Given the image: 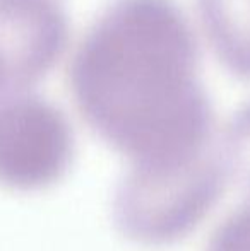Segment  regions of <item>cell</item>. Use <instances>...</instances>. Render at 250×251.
Returning a JSON list of instances; mask_svg holds the SVG:
<instances>
[{
	"instance_id": "6da1fadb",
	"label": "cell",
	"mask_w": 250,
	"mask_h": 251,
	"mask_svg": "<svg viewBox=\"0 0 250 251\" xmlns=\"http://www.w3.org/2000/svg\"><path fill=\"white\" fill-rule=\"evenodd\" d=\"M195 65L194 34L170 0H115L77 50L74 98L130 168H178L207 154L213 133Z\"/></svg>"
},
{
	"instance_id": "7a4b0ae2",
	"label": "cell",
	"mask_w": 250,
	"mask_h": 251,
	"mask_svg": "<svg viewBox=\"0 0 250 251\" xmlns=\"http://www.w3.org/2000/svg\"><path fill=\"white\" fill-rule=\"evenodd\" d=\"M226 179L220 155L209 152L178 168H130L115 197L117 227L140 245L180 241L213 210Z\"/></svg>"
},
{
	"instance_id": "3957f363",
	"label": "cell",
	"mask_w": 250,
	"mask_h": 251,
	"mask_svg": "<svg viewBox=\"0 0 250 251\" xmlns=\"http://www.w3.org/2000/svg\"><path fill=\"white\" fill-rule=\"evenodd\" d=\"M65 115L29 91L0 98V185L21 192L52 186L72 161Z\"/></svg>"
},
{
	"instance_id": "277c9868",
	"label": "cell",
	"mask_w": 250,
	"mask_h": 251,
	"mask_svg": "<svg viewBox=\"0 0 250 251\" xmlns=\"http://www.w3.org/2000/svg\"><path fill=\"white\" fill-rule=\"evenodd\" d=\"M204 27L224 62L250 75V0H199Z\"/></svg>"
},
{
	"instance_id": "5b68a950",
	"label": "cell",
	"mask_w": 250,
	"mask_h": 251,
	"mask_svg": "<svg viewBox=\"0 0 250 251\" xmlns=\"http://www.w3.org/2000/svg\"><path fill=\"white\" fill-rule=\"evenodd\" d=\"M220 159L228 178L237 179L250 195V102L231 118Z\"/></svg>"
},
{
	"instance_id": "8992f818",
	"label": "cell",
	"mask_w": 250,
	"mask_h": 251,
	"mask_svg": "<svg viewBox=\"0 0 250 251\" xmlns=\"http://www.w3.org/2000/svg\"><path fill=\"white\" fill-rule=\"evenodd\" d=\"M206 251H250V197L214 231Z\"/></svg>"
}]
</instances>
